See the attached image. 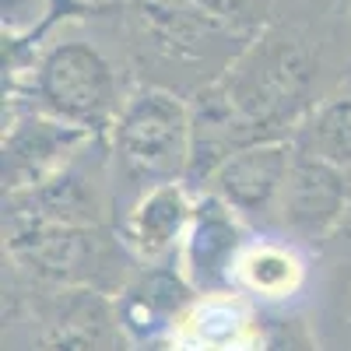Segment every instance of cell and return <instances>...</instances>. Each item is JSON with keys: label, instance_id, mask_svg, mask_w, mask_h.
Returning <instances> with one entry per match:
<instances>
[{"label": "cell", "instance_id": "1", "mask_svg": "<svg viewBox=\"0 0 351 351\" xmlns=\"http://www.w3.org/2000/svg\"><path fill=\"white\" fill-rule=\"evenodd\" d=\"M351 74V0H278L274 18L215 81L250 144L288 141Z\"/></svg>", "mask_w": 351, "mask_h": 351}, {"label": "cell", "instance_id": "2", "mask_svg": "<svg viewBox=\"0 0 351 351\" xmlns=\"http://www.w3.org/2000/svg\"><path fill=\"white\" fill-rule=\"evenodd\" d=\"M88 14L64 21L36 49L28 67L4 81V106H25L92 137H106L137 77L127 56V36L116 46L102 43V36H84L81 25Z\"/></svg>", "mask_w": 351, "mask_h": 351}, {"label": "cell", "instance_id": "3", "mask_svg": "<svg viewBox=\"0 0 351 351\" xmlns=\"http://www.w3.org/2000/svg\"><path fill=\"white\" fill-rule=\"evenodd\" d=\"M123 36L137 84L183 99L221 81L250 43L190 0H123Z\"/></svg>", "mask_w": 351, "mask_h": 351}, {"label": "cell", "instance_id": "4", "mask_svg": "<svg viewBox=\"0 0 351 351\" xmlns=\"http://www.w3.org/2000/svg\"><path fill=\"white\" fill-rule=\"evenodd\" d=\"M190 130H193L190 99L152 84L134 88L120 116H116L112 130L106 134L116 218L144 190L183 180L190 162Z\"/></svg>", "mask_w": 351, "mask_h": 351}, {"label": "cell", "instance_id": "5", "mask_svg": "<svg viewBox=\"0 0 351 351\" xmlns=\"http://www.w3.org/2000/svg\"><path fill=\"white\" fill-rule=\"evenodd\" d=\"M4 250L14 271L49 288H95L120 295L141 263L106 225H53L4 218Z\"/></svg>", "mask_w": 351, "mask_h": 351}, {"label": "cell", "instance_id": "6", "mask_svg": "<svg viewBox=\"0 0 351 351\" xmlns=\"http://www.w3.org/2000/svg\"><path fill=\"white\" fill-rule=\"evenodd\" d=\"M95 137L46 112L4 106V197L36 190L64 172Z\"/></svg>", "mask_w": 351, "mask_h": 351}, {"label": "cell", "instance_id": "7", "mask_svg": "<svg viewBox=\"0 0 351 351\" xmlns=\"http://www.w3.org/2000/svg\"><path fill=\"white\" fill-rule=\"evenodd\" d=\"M351 211V172L295 148L278 208V228L299 246L327 243Z\"/></svg>", "mask_w": 351, "mask_h": 351}, {"label": "cell", "instance_id": "8", "mask_svg": "<svg viewBox=\"0 0 351 351\" xmlns=\"http://www.w3.org/2000/svg\"><path fill=\"white\" fill-rule=\"evenodd\" d=\"M291 162H295V144L288 141H260L236 152L218 172L204 193H215L225 200L246 225L271 228L278 225L281 193L288 183Z\"/></svg>", "mask_w": 351, "mask_h": 351}, {"label": "cell", "instance_id": "9", "mask_svg": "<svg viewBox=\"0 0 351 351\" xmlns=\"http://www.w3.org/2000/svg\"><path fill=\"white\" fill-rule=\"evenodd\" d=\"M246 243V221L215 193H197L193 221L176 253V263L197 295H221L232 291V274Z\"/></svg>", "mask_w": 351, "mask_h": 351}, {"label": "cell", "instance_id": "10", "mask_svg": "<svg viewBox=\"0 0 351 351\" xmlns=\"http://www.w3.org/2000/svg\"><path fill=\"white\" fill-rule=\"evenodd\" d=\"M39 344L43 351H120L127 334L116 299L95 288H53L39 309Z\"/></svg>", "mask_w": 351, "mask_h": 351}, {"label": "cell", "instance_id": "11", "mask_svg": "<svg viewBox=\"0 0 351 351\" xmlns=\"http://www.w3.org/2000/svg\"><path fill=\"white\" fill-rule=\"evenodd\" d=\"M197 208V193L183 183H158L152 190H144L130 208L116 221V236L123 239L130 256L141 267L152 263H169L180 253L186 228L193 221Z\"/></svg>", "mask_w": 351, "mask_h": 351}, {"label": "cell", "instance_id": "12", "mask_svg": "<svg viewBox=\"0 0 351 351\" xmlns=\"http://www.w3.org/2000/svg\"><path fill=\"white\" fill-rule=\"evenodd\" d=\"M158 351H267V319L239 291L200 295Z\"/></svg>", "mask_w": 351, "mask_h": 351}, {"label": "cell", "instance_id": "13", "mask_svg": "<svg viewBox=\"0 0 351 351\" xmlns=\"http://www.w3.org/2000/svg\"><path fill=\"white\" fill-rule=\"evenodd\" d=\"M197 299L200 295L183 278L180 263L169 260L137 267L127 288L116 295V313H120V327L130 344H162Z\"/></svg>", "mask_w": 351, "mask_h": 351}, {"label": "cell", "instance_id": "14", "mask_svg": "<svg viewBox=\"0 0 351 351\" xmlns=\"http://www.w3.org/2000/svg\"><path fill=\"white\" fill-rule=\"evenodd\" d=\"M306 281H309V263L299 243L281 236H256L246 243L236 263L232 291H239L253 306H285L306 288Z\"/></svg>", "mask_w": 351, "mask_h": 351}, {"label": "cell", "instance_id": "15", "mask_svg": "<svg viewBox=\"0 0 351 351\" xmlns=\"http://www.w3.org/2000/svg\"><path fill=\"white\" fill-rule=\"evenodd\" d=\"M291 144L351 172V74L316 102V109L291 134Z\"/></svg>", "mask_w": 351, "mask_h": 351}, {"label": "cell", "instance_id": "16", "mask_svg": "<svg viewBox=\"0 0 351 351\" xmlns=\"http://www.w3.org/2000/svg\"><path fill=\"white\" fill-rule=\"evenodd\" d=\"M190 4H197L204 14H211L243 39L260 36L278 11V0H190Z\"/></svg>", "mask_w": 351, "mask_h": 351}, {"label": "cell", "instance_id": "17", "mask_svg": "<svg viewBox=\"0 0 351 351\" xmlns=\"http://www.w3.org/2000/svg\"><path fill=\"white\" fill-rule=\"evenodd\" d=\"M344 337H348V348H351V288H348V306H344Z\"/></svg>", "mask_w": 351, "mask_h": 351}, {"label": "cell", "instance_id": "18", "mask_svg": "<svg viewBox=\"0 0 351 351\" xmlns=\"http://www.w3.org/2000/svg\"><path fill=\"white\" fill-rule=\"evenodd\" d=\"M95 4H123V0H95Z\"/></svg>", "mask_w": 351, "mask_h": 351}, {"label": "cell", "instance_id": "19", "mask_svg": "<svg viewBox=\"0 0 351 351\" xmlns=\"http://www.w3.org/2000/svg\"><path fill=\"white\" fill-rule=\"evenodd\" d=\"M344 225H351V211H348V221H344Z\"/></svg>", "mask_w": 351, "mask_h": 351}]
</instances>
